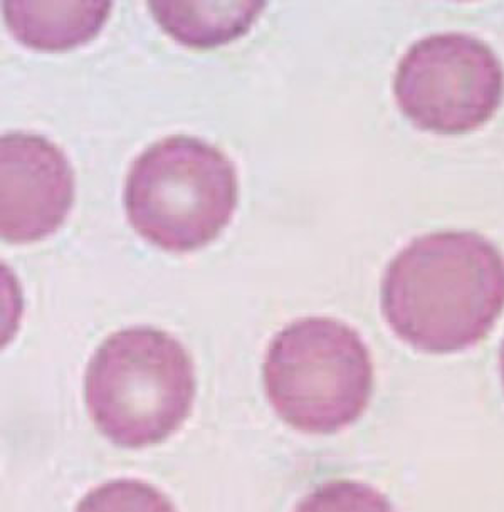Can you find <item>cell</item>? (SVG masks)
Masks as SVG:
<instances>
[{
    "label": "cell",
    "mask_w": 504,
    "mask_h": 512,
    "mask_svg": "<svg viewBox=\"0 0 504 512\" xmlns=\"http://www.w3.org/2000/svg\"><path fill=\"white\" fill-rule=\"evenodd\" d=\"M382 309L390 330L415 350H466L504 311V257L474 232L419 237L387 267Z\"/></svg>",
    "instance_id": "1"
},
{
    "label": "cell",
    "mask_w": 504,
    "mask_h": 512,
    "mask_svg": "<svg viewBox=\"0 0 504 512\" xmlns=\"http://www.w3.org/2000/svg\"><path fill=\"white\" fill-rule=\"evenodd\" d=\"M194 363L165 331L121 330L91 358L84 397L96 429L113 444L140 449L174 434L194 403Z\"/></svg>",
    "instance_id": "2"
},
{
    "label": "cell",
    "mask_w": 504,
    "mask_h": 512,
    "mask_svg": "<svg viewBox=\"0 0 504 512\" xmlns=\"http://www.w3.org/2000/svg\"><path fill=\"white\" fill-rule=\"evenodd\" d=\"M236 205L234 163L197 136H167L153 143L126 178L130 224L163 251H195L216 241Z\"/></svg>",
    "instance_id": "3"
},
{
    "label": "cell",
    "mask_w": 504,
    "mask_h": 512,
    "mask_svg": "<svg viewBox=\"0 0 504 512\" xmlns=\"http://www.w3.org/2000/svg\"><path fill=\"white\" fill-rule=\"evenodd\" d=\"M264 387L286 424L308 434H333L367 410L373 388L370 351L342 321L298 319L271 341Z\"/></svg>",
    "instance_id": "4"
},
{
    "label": "cell",
    "mask_w": 504,
    "mask_h": 512,
    "mask_svg": "<svg viewBox=\"0 0 504 512\" xmlns=\"http://www.w3.org/2000/svg\"><path fill=\"white\" fill-rule=\"evenodd\" d=\"M394 93L415 126L459 135L483 126L504 95V71L488 44L459 32L420 39L400 59Z\"/></svg>",
    "instance_id": "5"
},
{
    "label": "cell",
    "mask_w": 504,
    "mask_h": 512,
    "mask_svg": "<svg viewBox=\"0 0 504 512\" xmlns=\"http://www.w3.org/2000/svg\"><path fill=\"white\" fill-rule=\"evenodd\" d=\"M74 202V172L48 138L9 133L0 140V232L9 244L51 236Z\"/></svg>",
    "instance_id": "6"
},
{
    "label": "cell",
    "mask_w": 504,
    "mask_h": 512,
    "mask_svg": "<svg viewBox=\"0 0 504 512\" xmlns=\"http://www.w3.org/2000/svg\"><path fill=\"white\" fill-rule=\"evenodd\" d=\"M111 2H6L12 36L39 51H66L90 42L110 16Z\"/></svg>",
    "instance_id": "7"
},
{
    "label": "cell",
    "mask_w": 504,
    "mask_h": 512,
    "mask_svg": "<svg viewBox=\"0 0 504 512\" xmlns=\"http://www.w3.org/2000/svg\"><path fill=\"white\" fill-rule=\"evenodd\" d=\"M266 4L249 2H148L155 21L190 48H216L244 36Z\"/></svg>",
    "instance_id": "8"
},
{
    "label": "cell",
    "mask_w": 504,
    "mask_h": 512,
    "mask_svg": "<svg viewBox=\"0 0 504 512\" xmlns=\"http://www.w3.org/2000/svg\"><path fill=\"white\" fill-rule=\"evenodd\" d=\"M501 375H503V382H504V345H503V351H501Z\"/></svg>",
    "instance_id": "9"
}]
</instances>
